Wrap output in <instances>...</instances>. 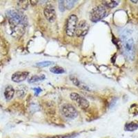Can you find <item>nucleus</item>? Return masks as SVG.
I'll use <instances>...</instances> for the list:
<instances>
[{
    "label": "nucleus",
    "instance_id": "0eeeda50",
    "mask_svg": "<svg viewBox=\"0 0 138 138\" xmlns=\"http://www.w3.org/2000/svg\"><path fill=\"white\" fill-rule=\"evenodd\" d=\"M89 30V25L86 21L82 20L78 23L75 29V34L77 37H83L86 35Z\"/></svg>",
    "mask_w": 138,
    "mask_h": 138
},
{
    "label": "nucleus",
    "instance_id": "7ed1b4c3",
    "mask_svg": "<svg viewBox=\"0 0 138 138\" xmlns=\"http://www.w3.org/2000/svg\"><path fill=\"white\" fill-rule=\"evenodd\" d=\"M107 15L106 8L103 5H99L93 8L90 12V19L93 22H97Z\"/></svg>",
    "mask_w": 138,
    "mask_h": 138
},
{
    "label": "nucleus",
    "instance_id": "9d476101",
    "mask_svg": "<svg viewBox=\"0 0 138 138\" xmlns=\"http://www.w3.org/2000/svg\"><path fill=\"white\" fill-rule=\"evenodd\" d=\"M15 94V90L11 86H8L4 91V96L5 98L7 100H10L12 98V97Z\"/></svg>",
    "mask_w": 138,
    "mask_h": 138
},
{
    "label": "nucleus",
    "instance_id": "dca6fc26",
    "mask_svg": "<svg viewBox=\"0 0 138 138\" xmlns=\"http://www.w3.org/2000/svg\"><path fill=\"white\" fill-rule=\"evenodd\" d=\"M54 64V62L51 61H42V62H39L36 64L37 66H39V67H45V66H48Z\"/></svg>",
    "mask_w": 138,
    "mask_h": 138
},
{
    "label": "nucleus",
    "instance_id": "423d86ee",
    "mask_svg": "<svg viewBox=\"0 0 138 138\" xmlns=\"http://www.w3.org/2000/svg\"><path fill=\"white\" fill-rule=\"evenodd\" d=\"M70 98L77 104L78 106H80V108H82L83 109H85V108H87L89 107V101L78 93H71L70 94Z\"/></svg>",
    "mask_w": 138,
    "mask_h": 138
},
{
    "label": "nucleus",
    "instance_id": "6ab92c4d",
    "mask_svg": "<svg viewBox=\"0 0 138 138\" xmlns=\"http://www.w3.org/2000/svg\"><path fill=\"white\" fill-rule=\"evenodd\" d=\"M131 2H135V3L138 2V1H133V0H131Z\"/></svg>",
    "mask_w": 138,
    "mask_h": 138
},
{
    "label": "nucleus",
    "instance_id": "a211bd4d",
    "mask_svg": "<svg viewBox=\"0 0 138 138\" xmlns=\"http://www.w3.org/2000/svg\"><path fill=\"white\" fill-rule=\"evenodd\" d=\"M34 91H35V95H38L39 93H41V91H42V89H40V88H37V89L35 88V89H34Z\"/></svg>",
    "mask_w": 138,
    "mask_h": 138
},
{
    "label": "nucleus",
    "instance_id": "1a4fd4ad",
    "mask_svg": "<svg viewBox=\"0 0 138 138\" xmlns=\"http://www.w3.org/2000/svg\"><path fill=\"white\" fill-rule=\"evenodd\" d=\"M28 75V72H16L12 76V80L15 82H23L26 80Z\"/></svg>",
    "mask_w": 138,
    "mask_h": 138
},
{
    "label": "nucleus",
    "instance_id": "20e7f679",
    "mask_svg": "<svg viewBox=\"0 0 138 138\" xmlns=\"http://www.w3.org/2000/svg\"><path fill=\"white\" fill-rule=\"evenodd\" d=\"M77 25V17L75 15H71L68 18L66 26V32L68 36L73 37L75 35V29Z\"/></svg>",
    "mask_w": 138,
    "mask_h": 138
},
{
    "label": "nucleus",
    "instance_id": "ddd939ff",
    "mask_svg": "<svg viewBox=\"0 0 138 138\" xmlns=\"http://www.w3.org/2000/svg\"><path fill=\"white\" fill-rule=\"evenodd\" d=\"M45 79V76L44 75H42L39 76V75H33V77H31L29 80H28V82L29 83H35V82H39V81H41V80H43Z\"/></svg>",
    "mask_w": 138,
    "mask_h": 138
},
{
    "label": "nucleus",
    "instance_id": "39448f33",
    "mask_svg": "<svg viewBox=\"0 0 138 138\" xmlns=\"http://www.w3.org/2000/svg\"><path fill=\"white\" fill-rule=\"evenodd\" d=\"M61 112L65 117L73 119L77 116V111L75 108L70 104H64L61 106Z\"/></svg>",
    "mask_w": 138,
    "mask_h": 138
},
{
    "label": "nucleus",
    "instance_id": "f03ea898",
    "mask_svg": "<svg viewBox=\"0 0 138 138\" xmlns=\"http://www.w3.org/2000/svg\"><path fill=\"white\" fill-rule=\"evenodd\" d=\"M131 35V31L129 29H126L122 33L121 39L124 55L129 60H133L135 55V48L134 40Z\"/></svg>",
    "mask_w": 138,
    "mask_h": 138
},
{
    "label": "nucleus",
    "instance_id": "f3484780",
    "mask_svg": "<svg viewBox=\"0 0 138 138\" xmlns=\"http://www.w3.org/2000/svg\"><path fill=\"white\" fill-rule=\"evenodd\" d=\"M59 8L61 12L65 10V6H64V1H59Z\"/></svg>",
    "mask_w": 138,
    "mask_h": 138
},
{
    "label": "nucleus",
    "instance_id": "f257e3e1",
    "mask_svg": "<svg viewBox=\"0 0 138 138\" xmlns=\"http://www.w3.org/2000/svg\"><path fill=\"white\" fill-rule=\"evenodd\" d=\"M6 16L12 30L16 31V29H19L23 31L28 24L27 17L21 12L15 10H9L6 12Z\"/></svg>",
    "mask_w": 138,
    "mask_h": 138
},
{
    "label": "nucleus",
    "instance_id": "2eb2a0df",
    "mask_svg": "<svg viewBox=\"0 0 138 138\" xmlns=\"http://www.w3.org/2000/svg\"><path fill=\"white\" fill-rule=\"evenodd\" d=\"M76 3V1H64L65 8L70 10L74 6V5Z\"/></svg>",
    "mask_w": 138,
    "mask_h": 138
},
{
    "label": "nucleus",
    "instance_id": "6e6552de",
    "mask_svg": "<svg viewBox=\"0 0 138 138\" xmlns=\"http://www.w3.org/2000/svg\"><path fill=\"white\" fill-rule=\"evenodd\" d=\"M44 15L50 22H54L56 19V12L52 5H47L44 10Z\"/></svg>",
    "mask_w": 138,
    "mask_h": 138
},
{
    "label": "nucleus",
    "instance_id": "9b49d317",
    "mask_svg": "<svg viewBox=\"0 0 138 138\" xmlns=\"http://www.w3.org/2000/svg\"><path fill=\"white\" fill-rule=\"evenodd\" d=\"M119 1H104L102 4L106 8H113L119 4Z\"/></svg>",
    "mask_w": 138,
    "mask_h": 138
},
{
    "label": "nucleus",
    "instance_id": "4468645a",
    "mask_svg": "<svg viewBox=\"0 0 138 138\" xmlns=\"http://www.w3.org/2000/svg\"><path fill=\"white\" fill-rule=\"evenodd\" d=\"M51 73H53L55 74H61L65 72V70L63 68H61L60 66H54L53 68L50 69Z\"/></svg>",
    "mask_w": 138,
    "mask_h": 138
},
{
    "label": "nucleus",
    "instance_id": "f8f14e48",
    "mask_svg": "<svg viewBox=\"0 0 138 138\" xmlns=\"http://www.w3.org/2000/svg\"><path fill=\"white\" fill-rule=\"evenodd\" d=\"M138 128V123L135 122H133L127 124L125 127V130L128 131H135Z\"/></svg>",
    "mask_w": 138,
    "mask_h": 138
}]
</instances>
